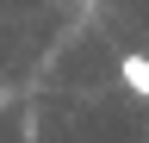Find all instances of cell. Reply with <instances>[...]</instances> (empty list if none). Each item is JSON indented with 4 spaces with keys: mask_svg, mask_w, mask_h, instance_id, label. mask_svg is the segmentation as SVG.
I'll use <instances>...</instances> for the list:
<instances>
[{
    "mask_svg": "<svg viewBox=\"0 0 149 143\" xmlns=\"http://www.w3.org/2000/svg\"><path fill=\"white\" fill-rule=\"evenodd\" d=\"M118 81H124L137 100H149V56H137V50H130V56H118Z\"/></svg>",
    "mask_w": 149,
    "mask_h": 143,
    "instance_id": "1",
    "label": "cell"
}]
</instances>
